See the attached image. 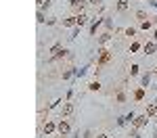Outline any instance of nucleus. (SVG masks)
<instances>
[{
	"label": "nucleus",
	"mask_w": 157,
	"mask_h": 138,
	"mask_svg": "<svg viewBox=\"0 0 157 138\" xmlns=\"http://www.w3.org/2000/svg\"><path fill=\"white\" fill-rule=\"evenodd\" d=\"M147 122H149V115H138V117H134V122H132V126H134V130H141V128H145L147 126Z\"/></svg>",
	"instance_id": "nucleus-1"
},
{
	"label": "nucleus",
	"mask_w": 157,
	"mask_h": 138,
	"mask_svg": "<svg viewBox=\"0 0 157 138\" xmlns=\"http://www.w3.org/2000/svg\"><path fill=\"white\" fill-rule=\"evenodd\" d=\"M99 53H101V55H99V65H105V63L111 61V53H109L107 48H101Z\"/></svg>",
	"instance_id": "nucleus-2"
},
{
	"label": "nucleus",
	"mask_w": 157,
	"mask_h": 138,
	"mask_svg": "<svg viewBox=\"0 0 157 138\" xmlns=\"http://www.w3.org/2000/svg\"><path fill=\"white\" fill-rule=\"evenodd\" d=\"M73 113V102H69V100H65V105H63V109H61V115L63 117H67V115H71Z\"/></svg>",
	"instance_id": "nucleus-3"
},
{
	"label": "nucleus",
	"mask_w": 157,
	"mask_h": 138,
	"mask_svg": "<svg viewBox=\"0 0 157 138\" xmlns=\"http://www.w3.org/2000/svg\"><path fill=\"white\" fill-rule=\"evenodd\" d=\"M57 130H59V134H61V136L69 134V124H67V122H61V124L57 126Z\"/></svg>",
	"instance_id": "nucleus-4"
},
{
	"label": "nucleus",
	"mask_w": 157,
	"mask_h": 138,
	"mask_svg": "<svg viewBox=\"0 0 157 138\" xmlns=\"http://www.w3.org/2000/svg\"><path fill=\"white\" fill-rule=\"evenodd\" d=\"M75 23H77V27H82V25H86V23H88V15L80 13V15L75 17Z\"/></svg>",
	"instance_id": "nucleus-5"
},
{
	"label": "nucleus",
	"mask_w": 157,
	"mask_h": 138,
	"mask_svg": "<svg viewBox=\"0 0 157 138\" xmlns=\"http://www.w3.org/2000/svg\"><path fill=\"white\" fill-rule=\"evenodd\" d=\"M155 50H157V44H155V42H147V44H145V53H147V55H153Z\"/></svg>",
	"instance_id": "nucleus-6"
},
{
	"label": "nucleus",
	"mask_w": 157,
	"mask_h": 138,
	"mask_svg": "<svg viewBox=\"0 0 157 138\" xmlns=\"http://www.w3.org/2000/svg\"><path fill=\"white\" fill-rule=\"evenodd\" d=\"M42 130H44V134H52V132L57 130V126L52 124V122H46V124H44V128H42Z\"/></svg>",
	"instance_id": "nucleus-7"
},
{
	"label": "nucleus",
	"mask_w": 157,
	"mask_h": 138,
	"mask_svg": "<svg viewBox=\"0 0 157 138\" xmlns=\"http://www.w3.org/2000/svg\"><path fill=\"white\" fill-rule=\"evenodd\" d=\"M63 25H65V27H75V17H67V19H63Z\"/></svg>",
	"instance_id": "nucleus-8"
},
{
	"label": "nucleus",
	"mask_w": 157,
	"mask_h": 138,
	"mask_svg": "<svg viewBox=\"0 0 157 138\" xmlns=\"http://www.w3.org/2000/svg\"><path fill=\"white\" fill-rule=\"evenodd\" d=\"M155 113H157V102H151V105L147 107V115L151 117V115H155Z\"/></svg>",
	"instance_id": "nucleus-9"
},
{
	"label": "nucleus",
	"mask_w": 157,
	"mask_h": 138,
	"mask_svg": "<svg viewBox=\"0 0 157 138\" xmlns=\"http://www.w3.org/2000/svg\"><path fill=\"white\" fill-rule=\"evenodd\" d=\"M143 98H145V88L134 90V100H143Z\"/></svg>",
	"instance_id": "nucleus-10"
},
{
	"label": "nucleus",
	"mask_w": 157,
	"mask_h": 138,
	"mask_svg": "<svg viewBox=\"0 0 157 138\" xmlns=\"http://www.w3.org/2000/svg\"><path fill=\"white\" fill-rule=\"evenodd\" d=\"M149 82H151V73H145V75L141 77V84H143V88H147V86H149Z\"/></svg>",
	"instance_id": "nucleus-11"
},
{
	"label": "nucleus",
	"mask_w": 157,
	"mask_h": 138,
	"mask_svg": "<svg viewBox=\"0 0 157 138\" xmlns=\"http://www.w3.org/2000/svg\"><path fill=\"white\" fill-rule=\"evenodd\" d=\"M69 4H71L73 8H80V11H82V8H84V4H86V2H84V0H71V2H69Z\"/></svg>",
	"instance_id": "nucleus-12"
},
{
	"label": "nucleus",
	"mask_w": 157,
	"mask_h": 138,
	"mask_svg": "<svg viewBox=\"0 0 157 138\" xmlns=\"http://www.w3.org/2000/svg\"><path fill=\"white\" fill-rule=\"evenodd\" d=\"M101 25V19H94L92 23H90V33H97V27Z\"/></svg>",
	"instance_id": "nucleus-13"
},
{
	"label": "nucleus",
	"mask_w": 157,
	"mask_h": 138,
	"mask_svg": "<svg viewBox=\"0 0 157 138\" xmlns=\"http://www.w3.org/2000/svg\"><path fill=\"white\" fill-rule=\"evenodd\" d=\"M128 8V0H117V11H126Z\"/></svg>",
	"instance_id": "nucleus-14"
},
{
	"label": "nucleus",
	"mask_w": 157,
	"mask_h": 138,
	"mask_svg": "<svg viewBox=\"0 0 157 138\" xmlns=\"http://www.w3.org/2000/svg\"><path fill=\"white\" fill-rule=\"evenodd\" d=\"M109 40H111V33H109V31H107V33H103V36L99 38V42H101V44H107Z\"/></svg>",
	"instance_id": "nucleus-15"
},
{
	"label": "nucleus",
	"mask_w": 157,
	"mask_h": 138,
	"mask_svg": "<svg viewBox=\"0 0 157 138\" xmlns=\"http://www.w3.org/2000/svg\"><path fill=\"white\" fill-rule=\"evenodd\" d=\"M71 75H75V69H67V71H63V80H69Z\"/></svg>",
	"instance_id": "nucleus-16"
},
{
	"label": "nucleus",
	"mask_w": 157,
	"mask_h": 138,
	"mask_svg": "<svg viewBox=\"0 0 157 138\" xmlns=\"http://www.w3.org/2000/svg\"><path fill=\"white\" fill-rule=\"evenodd\" d=\"M86 71H88V67H82V69H75V77H82Z\"/></svg>",
	"instance_id": "nucleus-17"
},
{
	"label": "nucleus",
	"mask_w": 157,
	"mask_h": 138,
	"mask_svg": "<svg viewBox=\"0 0 157 138\" xmlns=\"http://www.w3.org/2000/svg\"><path fill=\"white\" fill-rule=\"evenodd\" d=\"M36 19H38V23H44L46 19H44V15H42V11H38V15H36Z\"/></svg>",
	"instance_id": "nucleus-18"
},
{
	"label": "nucleus",
	"mask_w": 157,
	"mask_h": 138,
	"mask_svg": "<svg viewBox=\"0 0 157 138\" xmlns=\"http://www.w3.org/2000/svg\"><path fill=\"white\" fill-rule=\"evenodd\" d=\"M138 48H141V44H138V42H134V44H132V46H130V53H136V50H138Z\"/></svg>",
	"instance_id": "nucleus-19"
},
{
	"label": "nucleus",
	"mask_w": 157,
	"mask_h": 138,
	"mask_svg": "<svg viewBox=\"0 0 157 138\" xmlns=\"http://www.w3.org/2000/svg\"><path fill=\"white\" fill-rule=\"evenodd\" d=\"M88 88H90V90H99V88H101V84H99V82H92Z\"/></svg>",
	"instance_id": "nucleus-20"
},
{
	"label": "nucleus",
	"mask_w": 157,
	"mask_h": 138,
	"mask_svg": "<svg viewBox=\"0 0 157 138\" xmlns=\"http://www.w3.org/2000/svg\"><path fill=\"white\" fill-rule=\"evenodd\" d=\"M134 117H136V115H134V113H132V111H130V113H128V115H126V119H128V122H130V124H132V122H134Z\"/></svg>",
	"instance_id": "nucleus-21"
},
{
	"label": "nucleus",
	"mask_w": 157,
	"mask_h": 138,
	"mask_svg": "<svg viewBox=\"0 0 157 138\" xmlns=\"http://www.w3.org/2000/svg\"><path fill=\"white\" fill-rule=\"evenodd\" d=\"M134 33H136L134 27H128V29H126V36H134Z\"/></svg>",
	"instance_id": "nucleus-22"
},
{
	"label": "nucleus",
	"mask_w": 157,
	"mask_h": 138,
	"mask_svg": "<svg viewBox=\"0 0 157 138\" xmlns=\"http://www.w3.org/2000/svg\"><path fill=\"white\" fill-rule=\"evenodd\" d=\"M130 73L136 75V73H138V65H132V67H130Z\"/></svg>",
	"instance_id": "nucleus-23"
},
{
	"label": "nucleus",
	"mask_w": 157,
	"mask_h": 138,
	"mask_svg": "<svg viewBox=\"0 0 157 138\" xmlns=\"http://www.w3.org/2000/svg\"><path fill=\"white\" fill-rule=\"evenodd\" d=\"M141 27H143V29H149V27H151V23H149V21H143V23H141Z\"/></svg>",
	"instance_id": "nucleus-24"
},
{
	"label": "nucleus",
	"mask_w": 157,
	"mask_h": 138,
	"mask_svg": "<svg viewBox=\"0 0 157 138\" xmlns=\"http://www.w3.org/2000/svg\"><path fill=\"white\" fill-rule=\"evenodd\" d=\"M117 100H119V102H124V100H126V94H124V92H119V94H117Z\"/></svg>",
	"instance_id": "nucleus-25"
},
{
	"label": "nucleus",
	"mask_w": 157,
	"mask_h": 138,
	"mask_svg": "<svg viewBox=\"0 0 157 138\" xmlns=\"http://www.w3.org/2000/svg\"><path fill=\"white\" fill-rule=\"evenodd\" d=\"M59 102H61L59 98H57V100H52V102H50V107H48V109H55V107H59Z\"/></svg>",
	"instance_id": "nucleus-26"
},
{
	"label": "nucleus",
	"mask_w": 157,
	"mask_h": 138,
	"mask_svg": "<svg viewBox=\"0 0 157 138\" xmlns=\"http://www.w3.org/2000/svg\"><path fill=\"white\" fill-rule=\"evenodd\" d=\"M105 25H107V27L111 29V27H113V21H111V19H105Z\"/></svg>",
	"instance_id": "nucleus-27"
},
{
	"label": "nucleus",
	"mask_w": 157,
	"mask_h": 138,
	"mask_svg": "<svg viewBox=\"0 0 157 138\" xmlns=\"http://www.w3.org/2000/svg\"><path fill=\"white\" fill-rule=\"evenodd\" d=\"M103 2V0H90V4H94V6H97V4H101Z\"/></svg>",
	"instance_id": "nucleus-28"
},
{
	"label": "nucleus",
	"mask_w": 157,
	"mask_h": 138,
	"mask_svg": "<svg viewBox=\"0 0 157 138\" xmlns=\"http://www.w3.org/2000/svg\"><path fill=\"white\" fill-rule=\"evenodd\" d=\"M36 2H38V4L42 6V4H44V2H46V0H36Z\"/></svg>",
	"instance_id": "nucleus-29"
},
{
	"label": "nucleus",
	"mask_w": 157,
	"mask_h": 138,
	"mask_svg": "<svg viewBox=\"0 0 157 138\" xmlns=\"http://www.w3.org/2000/svg\"><path fill=\"white\" fill-rule=\"evenodd\" d=\"M97 138H107V134H99V136H97Z\"/></svg>",
	"instance_id": "nucleus-30"
},
{
	"label": "nucleus",
	"mask_w": 157,
	"mask_h": 138,
	"mask_svg": "<svg viewBox=\"0 0 157 138\" xmlns=\"http://www.w3.org/2000/svg\"><path fill=\"white\" fill-rule=\"evenodd\" d=\"M153 38H155V40H157V29H155V36H153Z\"/></svg>",
	"instance_id": "nucleus-31"
}]
</instances>
